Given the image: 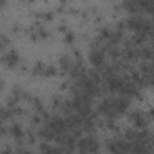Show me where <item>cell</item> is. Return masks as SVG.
<instances>
[{"mask_svg": "<svg viewBox=\"0 0 154 154\" xmlns=\"http://www.w3.org/2000/svg\"><path fill=\"white\" fill-rule=\"evenodd\" d=\"M101 143L96 135H85L77 140L76 152L77 154H94L99 153Z\"/></svg>", "mask_w": 154, "mask_h": 154, "instance_id": "1", "label": "cell"}, {"mask_svg": "<svg viewBox=\"0 0 154 154\" xmlns=\"http://www.w3.org/2000/svg\"><path fill=\"white\" fill-rule=\"evenodd\" d=\"M0 64L8 70H14L20 64V55L14 48H11L6 54L0 55Z\"/></svg>", "mask_w": 154, "mask_h": 154, "instance_id": "2", "label": "cell"}, {"mask_svg": "<svg viewBox=\"0 0 154 154\" xmlns=\"http://www.w3.org/2000/svg\"><path fill=\"white\" fill-rule=\"evenodd\" d=\"M75 59L69 55V54H63L58 58V70H59V76L65 77L69 75V72L71 71L72 66H73Z\"/></svg>", "mask_w": 154, "mask_h": 154, "instance_id": "3", "label": "cell"}, {"mask_svg": "<svg viewBox=\"0 0 154 154\" xmlns=\"http://www.w3.org/2000/svg\"><path fill=\"white\" fill-rule=\"evenodd\" d=\"M105 55H106V53L100 48L90 49L88 53V61L90 63V65L93 67L100 69L105 64Z\"/></svg>", "mask_w": 154, "mask_h": 154, "instance_id": "4", "label": "cell"}, {"mask_svg": "<svg viewBox=\"0 0 154 154\" xmlns=\"http://www.w3.org/2000/svg\"><path fill=\"white\" fill-rule=\"evenodd\" d=\"M8 134H11L14 140L24 138V135H25L23 128H22L20 124H18V123H12V124L8 126Z\"/></svg>", "mask_w": 154, "mask_h": 154, "instance_id": "5", "label": "cell"}, {"mask_svg": "<svg viewBox=\"0 0 154 154\" xmlns=\"http://www.w3.org/2000/svg\"><path fill=\"white\" fill-rule=\"evenodd\" d=\"M138 131H140V130H136L135 128L129 126V128H126L123 132H120V136H122V138H124V140L128 141V142H134V141L137 140Z\"/></svg>", "mask_w": 154, "mask_h": 154, "instance_id": "6", "label": "cell"}, {"mask_svg": "<svg viewBox=\"0 0 154 154\" xmlns=\"http://www.w3.org/2000/svg\"><path fill=\"white\" fill-rule=\"evenodd\" d=\"M45 67H46V64L42 60H36L34 63V65L31 66V70H30L31 77H40V76H42V72H43Z\"/></svg>", "mask_w": 154, "mask_h": 154, "instance_id": "7", "label": "cell"}, {"mask_svg": "<svg viewBox=\"0 0 154 154\" xmlns=\"http://www.w3.org/2000/svg\"><path fill=\"white\" fill-rule=\"evenodd\" d=\"M58 73H59L58 67H55L54 65L51 64V65H46L41 77H43V78H53V77L58 76Z\"/></svg>", "mask_w": 154, "mask_h": 154, "instance_id": "8", "label": "cell"}, {"mask_svg": "<svg viewBox=\"0 0 154 154\" xmlns=\"http://www.w3.org/2000/svg\"><path fill=\"white\" fill-rule=\"evenodd\" d=\"M75 41H76L75 32H73V31H71V30H69V31L64 35V42H65L67 46H70V45H73V43H75Z\"/></svg>", "mask_w": 154, "mask_h": 154, "instance_id": "9", "label": "cell"}, {"mask_svg": "<svg viewBox=\"0 0 154 154\" xmlns=\"http://www.w3.org/2000/svg\"><path fill=\"white\" fill-rule=\"evenodd\" d=\"M24 137L26 138V143H29V144H35L37 141V136L35 132H32V130H28L25 132Z\"/></svg>", "mask_w": 154, "mask_h": 154, "instance_id": "10", "label": "cell"}, {"mask_svg": "<svg viewBox=\"0 0 154 154\" xmlns=\"http://www.w3.org/2000/svg\"><path fill=\"white\" fill-rule=\"evenodd\" d=\"M0 45L2 46V48L5 49V48H7V47H10L11 45H12V41H11V38H10V36L8 35H6V34H0Z\"/></svg>", "mask_w": 154, "mask_h": 154, "instance_id": "11", "label": "cell"}, {"mask_svg": "<svg viewBox=\"0 0 154 154\" xmlns=\"http://www.w3.org/2000/svg\"><path fill=\"white\" fill-rule=\"evenodd\" d=\"M30 123L31 125H35V126H40L43 124V120L41 118V116L38 113H34L31 117H30Z\"/></svg>", "mask_w": 154, "mask_h": 154, "instance_id": "12", "label": "cell"}, {"mask_svg": "<svg viewBox=\"0 0 154 154\" xmlns=\"http://www.w3.org/2000/svg\"><path fill=\"white\" fill-rule=\"evenodd\" d=\"M57 31L60 32V34H64V35H65V34L69 31V26H67V24H66L65 22H61L60 24L57 25Z\"/></svg>", "mask_w": 154, "mask_h": 154, "instance_id": "13", "label": "cell"}, {"mask_svg": "<svg viewBox=\"0 0 154 154\" xmlns=\"http://www.w3.org/2000/svg\"><path fill=\"white\" fill-rule=\"evenodd\" d=\"M11 31H12L13 34H19V32H22V31H23L22 25H20L19 23H14V24L11 26Z\"/></svg>", "mask_w": 154, "mask_h": 154, "instance_id": "14", "label": "cell"}, {"mask_svg": "<svg viewBox=\"0 0 154 154\" xmlns=\"http://www.w3.org/2000/svg\"><path fill=\"white\" fill-rule=\"evenodd\" d=\"M13 154H32V152L23 147V148H14V153Z\"/></svg>", "mask_w": 154, "mask_h": 154, "instance_id": "15", "label": "cell"}, {"mask_svg": "<svg viewBox=\"0 0 154 154\" xmlns=\"http://www.w3.org/2000/svg\"><path fill=\"white\" fill-rule=\"evenodd\" d=\"M13 153H14V149L10 146H6L5 148H2L0 150V154H13Z\"/></svg>", "mask_w": 154, "mask_h": 154, "instance_id": "16", "label": "cell"}, {"mask_svg": "<svg viewBox=\"0 0 154 154\" xmlns=\"http://www.w3.org/2000/svg\"><path fill=\"white\" fill-rule=\"evenodd\" d=\"M5 87H6V82H5L4 79H1V78H0V93L5 89Z\"/></svg>", "mask_w": 154, "mask_h": 154, "instance_id": "17", "label": "cell"}, {"mask_svg": "<svg viewBox=\"0 0 154 154\" xmlns=\"http://www.w3.org/2000/svg\"><path fill=\"white\" fill-rule=\"evenodd\" d=\"M94 23H95V24H100V23H102V17L96 16V17L94 18Z\"/></svg>", "mask_w": 154, "mask_h": 154, "instance_id": "18", "label": "cell"}, {"mask_svg": "<svg viewBox=\"0 0 154 154\" xmlns=\"http://www.w3.org/2000/svg\"><path fill=\"white\" fill-rule=\"evenodd\" d=\"M5 6H7V1H4V0H0V10L4 8Z\"/></svg>", "mask_w": 154, "mask_h": 154, "instance_id": "19", "label": "cell"}]
</instances>
